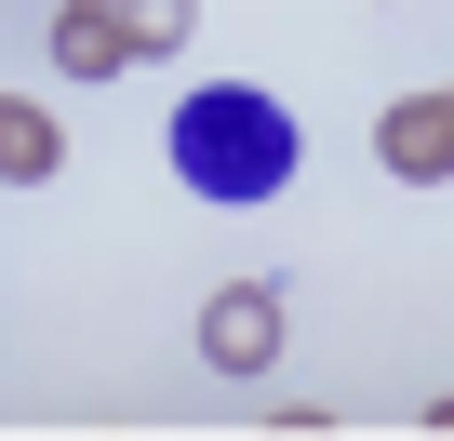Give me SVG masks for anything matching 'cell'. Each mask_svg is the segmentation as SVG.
Returning a JSON list of instances; mask_svg holds the SVG:
<instances>
[{"mask_svg":"<svg viewBox=\"0 0 454 441\" xmlns=\"http://www.w3.org/2000/svg\"><path fill=\"white\" fill-rule=\"evenodd\" d=\"M174 174L200 201H281L294 187V107L254 81H200L174 94Z\"/></svg>","mask_w":454,"mask_h":441,"instance_id":"cell-1","label":"cell"},{"mask_svg":"<svg viewBox=\"0 0 454 441\" xmlns=\"http://www.w3.org/2000/svg\"><path fill=\"white\" fill-rule=\"evenodd\" d=\"M200 361L214 374H268L281 361V281H214L200 295Z\"/></svg>","mask_w":454,"mask_h":441,"instance_id":"cell-2","label":"cell"},{"mask_svg":"<svg viewBox=\"0 0 454 441\" xmlns=\"http://www.w3.org/2000/svg\"><path fill=\"white\" fill-rule=\"evenodd\" d=\"M374 161H387L401 187H441V174H454V81H441V94H401V107L374 121Z\"/></svg>","mask_w":454,"mask_h":441,"instance_id":"cell-3","label":"cell"},{"mask_svg":"<svg viewBox=\"0 0 454 441\" xmlns=\"http://www.w3.org/2000/svg\"><path fill=\"white\" fill-rule=\"evenodd\" d=\"M41 54H54V81H121V67H134V41H121V0H67Z\"/></svg>","mask_w":454,"mask_h":441,"instance_id":"cell-4","label":"cell"},{"mask_svg":"<svg viewBox=\"0 0 454 441\" xmlns=\"http://www.w3.org/2000/svg\"><path fill=\"white\" fill-rule=\"evenodd\" d=\"M67 161V134H54V107H27V94H0V174H14V187H41Z\"/></svg>","mask_w":454,"mask_h":441,"instance_id":"cell-5","label":"cell"},{"mask_svg":"<svg viewBox=\"0 0 454 441\" xmlns=\"http://www.w3.org/2000/svg\"><path fill=\"white\" fill-rule=\"evenodd\" d=\"M187 28H200V0H121V41L134 54H174Z\"/></svg>","mask_w":454,"mask_h":441,"instance_id":"cell-6","label":"cell"}]
</instances>
